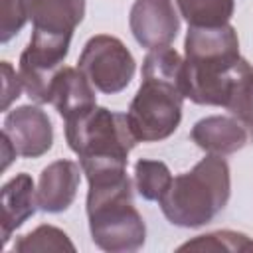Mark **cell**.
Masks as SVG:
<instances>
[{
	"label": "cell",
	"instance_id": "obj_1",
	"mask_svg": "<svg viewBox=\"0 0 253 253\" xmlns=\"http://www.w3.org/2000/svg\"><path fill=\"white\" fill-rule=\"evenodd\" d=\"M184 59L170 47L150 49L142 61V83L126 111L138 142H158L174 134L182 121Z\"/></svg>",
	"mask_w": 253,
	"mask_h": 253
},
{
	"label": "cell",
	"instance_id": "obj_2",
	"mask_svg": "<svg viewBox=\"0 0 253 253\" xmlns=\"http://www.w3.org/2000/svg\"><path fill=\"white\" fill-rule=\"evenodd\" d=\"M89 182L87 219L93 243L109 253H132L146 241V225L132 204L126 166L83 172Z\"/></svg>",
	"mask_w": 253,
	"mask_h": 253
},
{
	"label": "cell",
	"instance_id": "obj_3",
	"mask_svg": "<svg viewBox=\"0 0 253 253\" xmlns=\"http://www.w3.org/2000/svg\"><path fill=\"white\" fill-rule=\"evenodd\" d=\"M229 196V164L217 154H208L192 170L174 176L158 204L172 225L202 227L227 206Z\"/></svg>",
	"mask_w": 253,
	"mask_h": 253
},
{
	"label": "cell",
	"instance_id": "obj_4",
	"mask_svg": "<svg viewBox=\"0 0 253 253\" xmlns=\"http://www.w3.org/2000/svg\"><path fill=\"white\" fill-rule=\"evenodd\" d=\"M184 91L196 105H221V93L229 69L239 55V38L233 26H188L184 42Z\"/></svg>",
	"mask_w": 253,
	"mask_h": 253
},
{
	"label": "cell",
	"instance_id": "obj_5",
	"mask_svg": "<svg viewBox=\"0 0 253 253\" xmlns=\"http://www.w3.org/2000/svg\"><path fill=\"white\" fill-rule=\"evenodd\" d=\"M65 140L79 156L81 170L126 166L128 152L138 144L126 115L99 105L65 121Z\"/></svg>",
	"mask_w": 253,
	"mask_h": 253
},
{
	"label": "cell",
	"instance_id": "obj_6",
	"mask_svg": "<svg viewBox=\"0 0 253 253\" xmlns=\"http://www.w3.org/2000/svg\"><path fill=\"white\" fill-rule=\"evenodd\" d=\"M77 67L97 91L105 95H115L126 89L132 81L136 61L119 38L109 34H97L89 38L83 45Z\"/></svg>",
	"mask_w": 253,
	"mask_h": 253
},
{
	"label": "cell",
	"instance_id": "obj_7",
	"mask_svg": "<svg viewBox=\"0 0 253 253\" xmlns=\"http://www.w3.org/2000/svg\"><path fill=\"white\" fill-rule=\"evenodd\" d=\"M71 36H55L43 32H32L26 49L20 55L18 73L28 97L45 105L51 101V87L57 73L65 67L63 61L69 53Z\"/></svg>",
	"mask_w": 253,
	"mask_h": 253
},
{
	"label": "cell",
	"instance_id": "obj_8",
	"mask_svg": "<svg viewBox=\"0 0 253 253\" xmlns=\"http://www.w3.org/2000/svg\"><path fill=\"white\" fill-rule=\"evenodd\" d=\"M2 136L12 144L16 156L40 158L53 144V126L45 111L36 105H22L6 115Z\"/></svg>",
	"mask_w": 253,
	"mask_h": 253
},
{
	"label": "cell",
	"instance_id": "obj_9",
	"mask_svg": "<svg viewBox=\"0 0 253 253\" xmlns=\"http://www.w3.org/2000/svg\"><path fill=\"white\" fill-rule=\"evenodd\" d=\"M128 26L134 40L146 49L170 45L180 32V18L172 0H134Z\"/></svg>",
	"mask_w": 253,
	"mask_h": 253
},
{
	"label": "cell",
	"instance_id": "obj_10",
	"mask_svg": "<svg viewBox=\"0 0 253 253\" xmlns=\"http://www.w3.org/2000/svg\"><path fill=\"white\" fill-rule=\"evenodd\" d=\"M81 166L73 160H55L47 164L38 180V206L45 213H61L65 211L79 188Z\"/></svg>",
	"mask_w": 253,
	"mask_h": 253
},
{
	"label": "cell",
	"instance_id": "obj_11",
	"mask_svg": "<svg viewBox=\"0 0 253 253\" xmlns=\"http://www.w3.org/2000/svg\"><path fill=\"white\" fill-rule=\"evenodd\" d=\"M34 32L73 36L83 22L85 0H20Z\"/></svg>",
	"mask_w": 253,
	"mask_h": 253
},
{
	"label": "cell",
	"instance_id": "obj_12",
	"mask_svg": "<svg viewBox=\"0 0 253 253\" xmlns=\"http://www.w3.org/2000/svg\"><path fill=\"white\" fill-rule=\"evenodd\" d=\"M192 140L196 146L206 150L208 154H233L241 150L247 140L249 132L243 123H239L235 117H223V115H211L200 119L192 130H190Z\"/></svg>",
	"mask_w": 253,
	"mask_h": 253
},
{
	"label": "cell",
	"instance_id": "obj_13",
	"mask_svg": "<svg viewBox=\"0 0 253 253\" xmlns=\"http://www.w3.org/2000/svg\"><path fill=\"white\" fill-rule=\"evenodd\" d=\"M91 81L79 71V67H63L51 87V105L63 121H71L97 105V95Z\"/></svg>",
	"mask_w": 253,
	"mask_h": 253
},
{
	"label": "cell",
	"instance_id": "obj_14",
	"mask_svg": "<svg viewBox=\"0 0 253 253\" xmlns=\"http://www.w3.org/2000/svg\"><path fill=\"white\" fill-rule=\"evenodd\" d=\"M38 206L36 186L30 174L20 172L2 186V241L4 245L10 241L12 233L30 219Z\"/></svg>",
	"mask_w": 253,
	"mask_h": 253
},
{
	"label": "cell",
	"instance_id": "obj_15",
	"mask_svg": "<svg viewBox=\"0 0 253 253\" xmlns=\"http://www.w3.org/2000/svg\"><path fill=\"white\" fill-rule=\"evenodd\" d=\"M219 107L227 109L231 117L253 128V67L247 59L239 57L229 69Z\"/></svg>",
	"mask_w": 253,
	"mask_h": 253
},
{
	"label": "cell",
	"instance_id": "obj_16",
	"mask_svg": "<svg viewBox=\"0 0 253 253\" xmlns=\"http://www.w3.org/2000/svg\"><path fill=\"white\" fill-rule=\"evenodd\" d=\"M180 16L194 28H217L229 24L235 0H176Z\"/></svg>",
	"mask_w": 253,
	"mask_h": 253
},
{
	"label": "cell",
	"instance_id": "obj_17",
	"mask_svg": "<svg viewBox=\"0 0 253 253\" xmlns=\"http://www.w3.org/2000/svg\"><path fill=\"white\" fill-rule=\"evenodd\" d=\"M172 184V172L162 160L140 158L134 164V188L140 198L158 202Z\"/></svg>",
	"mask_w": 253,
	"mask_h": 253
},
{
	"label": "cell",
	"instance_id": "obj_18",
	"mask_svg": "<svg viewBox=\"0 0 253 253\" xmlns=\"http://www.w3.org/2000/svg\"><path fill=\"white\" fill-rule=\"evenodd\" d=\"M14 251L32 253V251H75V245L67 237V233L55 225H38L34 231L22 235L14 243Z\"/></svg>",
	"mask_w": 253,
	"mask_h": 253
},
{
	"label": "cell",
	"instance_id": "obj_19",
	"mask_svg": "<svg viewBox=\"0 0 253 253\" xmlns=\"http://www.w3.org/2000/svg\"><path fill=\"white\" fill-rule=\"evenodd\" d=\"M253 241L239 231L231 229H221V231H211L206 235H198L192 241H186L178 247V251H251Z\"/></svg>",
	"mask_w": 253,
	"mask_h": 253
},
{
	"label": "cell",
	"instance_id": "obj_20",
	"mask_svg": "<svg viewBox=\"0 0 253 253\" xmlns=\"http://www.w3.org/2000/svg\"><path fill=\"white\" fill-rule=\"evenodd\" d=\"M28 22L26 12L22 8L20 0H2V30H0V42L8 43Z\"/></svg>",
	"mask_w": 253,
	"mask_h": 253
},
{
	"label": "cell",
	"instance_id": "obj_21",
	"mask_svg": "<svg viewBox=\"0 0 253 253\" xmlns=\"http://www.w3.org/2000/svg\"><path fill=\"white\" fill-rule=\"evenodd\" d=\"M24 89L20 73H16L10 65V61H2V111H8V107L20 97Z\"/></svg>",
	"mask_w": 253,
	"mask_h": 253
}]
</instances>
